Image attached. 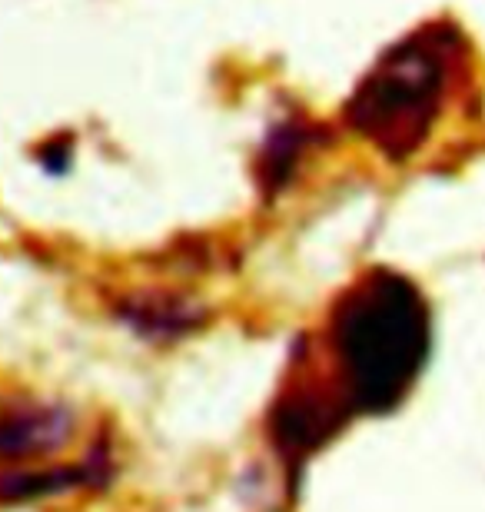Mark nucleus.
Listing matches in <instances>:
<instances>
[{
	"label": "nucleus",
	"mask_w": 485,
	"mask_h": 512,
	"mask_svg": "<svg viewBox=\"0 0 485 512\" xmlns=\"http://www.w3.org/2000/svg\"><path fill=\"white\" fill-rule=\"evenodd\" d=\"M326 343L346 413H389L426 370L432 346L429 303L402 273L376 270L333 306Z\"/></svg>",
	"instance_id": "1"
},
{
	"label": "nucleus",
	"mask_w": 485,
	"mask_h": 512,
	"mask_svg": "<svg viewBox=\"0 0 485 512\" xmlns=\"http://www.w3.org/2000/svg\"><path fill=\"white\" fill-rule=\"evenodd\" d=\"M446 90V57L436 34H416L379 57L346 107V117L392 160H406L426 140Z\"/></svg>",
	"instance_id": "2"
},
{
	"label": "nucleus",
	"mask_w": 485,
	"mask_h": 512,
	"mask_svg": "<svg viewBox=\"0 0 485 512\" xmlns=\"http://www.w3.org/2000/svg\"><path fill=\"white\" fill-rule=\"evenodd\" d=\"M77 433L74 409L54 399H4L0 403V463L44 459L60 453Z\"/></svg>",
	"instance_id": "3"
},
{
	"label": "nucleus",
	"mask_w": 485,
	"mask_h": 512,
	"mask_svg": "<svg viewBox=\"0 0 485 512\" xmlns=\"http://www.w3.org/2000/svg\"><path fill=\"white\" fill-rule=\"evenodd\" d=\"M110 473V459L94 449L87 459H80L77 466H50V469H34V466H7L0 469V503H37V499L64 496L70 489L80 486H100Z\"/></svg>",
	"instance_id": "4"
},
{
	"label": "nucleus",
	"mask_w": 485,
	"mask_h": 512,
	"mask_svg": "<svg viewBox=\"0 0 485 512\" xmlns=\"http://www.w3.org/2000/svg\"><path fill=\"white\" fill-rule=\"evenodd\" d=\"M123 316H127L133 330L143 333L147 340H170V336L200 330L206 310L193 306L190 300L153 293V296H133L130 306L123 310Z\"/></svg>",
	"instance_id": "5"
},
{
	"label": "nucleus",
	"mask_w": 485,
	"mask_h": 512,
	"mask_svg": "<svg viewBox=\"0 0 485 512\" xmlns=\"http://www.w3.org/2000/svg\"><path fill=\"white\" fill-rule=\"evenodd\" d=\"M306 140H309L306 130L293 127V124L280 127L270 137V160H266V167H270V177H266V180H270L273 187L286 180V173L293 170V160H299V153H303Z\"/></svg>",
	"instance_id": "6"
}]
</instances>
